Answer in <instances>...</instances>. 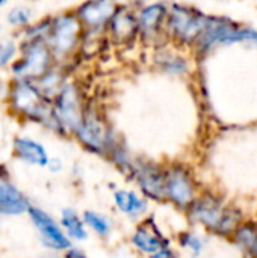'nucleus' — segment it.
<instances>
[{"label":"nucleus","instance_id":"nucleus-3","mask_svg":"<svg viewBox=\"0 0 257 258\" xmlns=\"http://www.w3.org/2000/svg\"><path fill=\"white\" fill-rule=\"evenodd\" d=\"M238 42L257 44V30L239 26L238 23H233L227 18L209 17V21L194 48L197 51L208 53L218 45H230Z\"/></svg>","mask_w":257,"mask_h":258},{"label":"nucleus","instance_id":"nucleus-19","mask_svg":"<svg viewBox=\"0 0 257 258\" xmlns=\"http://www.w3.org/2000/svg\"><path fill=\"white\" fill-rule=\"evenodd\" d=\"M158 67L170 76H183L189 71V62L183 56L171 50H161L155 59Z\"/></svg>","mask_w":257,"mask_h":258},{"label":"nucleus","instance_id":"nucleus-13","mask_svg":"<svg viewBox=\"0 0 257 258\" xmlns=\"http://www.w3.org/2000/svg\"><path fill=\"white\" fill-rule=\"evenodd\" d=\"M27 212L47 246H50L52 249H70L71 248L70 237L61 230V227L53 221L52 216H48L45 212L36 207H29Z\"/></svg>","mask_w":257,"mask_h":258},{"label":"nucleus","instance_id":"nucleus-25","mask_svg":"<svg viewBox=\"0 0 257 258\" xmlns=\"http://www.w3.org/2000/svg\"><path fill=\"white\" fill-rule=\"evenodd\" d=\"M14 54V44H8L5 47L0 48V63H5L8 59H11V56Z\"/></svg>","mask_w":257,"mask_h":258},{"label":"nucleus","instance_id":"nucleus-11","mask_svg":"<svg viewBox=\"0 0 257 258\" xmlns=\"http://www.w3.org/2000/svg\"><path fill=\"white\" fill-rule=\"evenodd\" d=\"M108 33L109 38L118 44L126 45L133 42L136 38H139V26L136 12L126 6H118L115 14L112 15L111 21L108 23Z\"/></svg>","mask_w":257,"mask_h":258},{"label":"nucleus","instance_id":"nucleus-20","mask_svg":"<svg viewBox=\"0 0 257 258\" xmlns=\"http://www.w3.org/2000/svg\"><path fill=\"white\" fill-rule=\"evenodd\" d=\"M61 224L64 230L67 231V236L74 240H85L88 237L86 224L83 221V216L80 218L73 210H64L61 216Z\"/></svg>","mask_w":257,"mask_h":258},{"label":"nucleus","instance_id":"nucleus-16","mask_svg":"<svg viewBox=\"0 0 257 258\" xmlns=\"http://www.w3.org/2000/svg\"><path fill=\"white\" fill-rule=\"evenodd\" d=\"M29 210V203L24 195L12 184L0 180V213L20 215Z\"/></svg>","mask_w":257,"mask_h":258},{"label":"nucleus","instance_id":"nucleus-17","mask_svg":"<svg viewBox=\"0 0 257 258\" xmlns=\"http://www.w3.org/2000/svg\"><path fill=\"white\" fill-rule=\"evenodd\" d=\"M48 63H50V53L47 47L42 44H33L29 48L27 56L24 62L21 63L20 70L29 76H39V74H44Z\"/></svg>","mask_w":257,"mask_h":258},{"label":"nucleus","instance_id":"nucleus-21","mask_svg":"<svg viewBox=\"0 0 257 258\" xmlns=\"http://www.w3.org/2000/svg\"><path fill=\"white\" fill-rule=\"evenodd\" d=\"M177 243H179V246L183 251H186L191 257L194 258L200 257L203 254V251H204V242H203V239L195 231H192V230L179 233Z\"/></svg>","mask_w":257,"mask_h":258},{"label":"nucleus","instance_id":"nucleus-2","mask_svg":"<svg viewBox=\"0 0 257 258\" xmlns=\"http://www.w3.org/2000/svg\"><path fill=\"white\" fill-rule=\"evenodd\" d=\"M209 17L211 15H206L192 6L173 3L168 6L167 36L179 45L194 47L206 27Z\"/></svg>","mask_w":257,"mask_h":258},{"label":"nucleus","instance_id":"nucleus-24","mask_svg":"<svg viewBox=\"0 0 257 258\" xmlns=\"http://www.w3.org/2000/svg\"><path fill=\"white\" fill-rule=\"evenodd\" d=\"M148 258H180V255H179L171 246H168V248H164V249H161L159 252L150 255Z\"/></svg>","mask_w":257,"mask_h":258},{"label":"nucleus","instance_id":"nucleus-10","mask_svg":"<svg viewBox=\"0 0 257 258\" xmlns=\"http://www.w3.org/2000/svg\"><path fill=\"white\" fill-rule=\"evenodd\" d=\"M117 9L118 5L115 0H85L77 9V17L85 27L98 32L108 27Z\"/></svg>","mask_w":257,"mask_h":258},{"label":"nucleus","instance_id":"nucleus-8","mask_svg":"<svg viewBox=\"0 0 257 258\" xmlns=\"http://www.w3.org/2000/svg\"><path fill=\"white\" fill-rule=\"evenodd\" d=\"M133 248L142 255H153L164 248L171 246V240L162 233L153 216L144 218L133 230L130 236Z\"/></svg>","mask_w":257,"mask_h":258},{"label":"nucleus","instance_id":"nucleus-7","mask_svg":"<svg viewBox=\"0 0 257 258\" xmlns=\"http://www.w3.org/2000/svg\"><path fill=\"white\" fill-rule=\"evenodd\" d=\"M86 109H83L79 91L74 85H65L58 94L55 113L62 128H68L73 133L79 128L83 121Z\"/></svg>","mask_w":257,"mask_h":258},{"label":"nucleus","instance_id":"nucleus-9","mask_svg":"<svg viewBox=\"0 0 257 258\" xmlns=\"http://www.w3.org/2000/svg\"><path fill=\"white\" fill-rule=\"evenodd\" d=\"M167 17L168 6L162 2L148 3L136 11L139 38L145 42L158 41L162 35H167Z\"/></svg>","mask_w":257,"mask_h":258},{"label":"nucleus","instance_id":"nucleus-23","mask_svg":"<svg viewBox=\"0 0 257 258\" xmlns=\"http://www.w3.org/2000/svg\"><path fill=\"white\" fill-rule=\"evenodd\" d=\"M27 18H29V15H27V12L26 11H12L11 12V15H9V21L12 23V24H21V23H26L27 21Z\"/></svg>","mask_w":257,"mask_h":258},{"label":"nucleus","instance_id":"nucleus-5","mask_svg":"<svg viewBox=\"0 0 257 258\" xmlns=\"http://www.w3.org/2000/svg\"><path fill=\"white\" fill-rule=\"evenodd\" d=\"M76 136L85 148L105 157H109L112 150L121 142L95 110L85 112L83 121L76 130Z\"/></svg>","mask_w":257,"mask_h":258},{"label":"nucleus","instance_id":"nucleus-15","mask_svg":"<svg viewBox=\"0 0 257 258\" xmlns=\"http://www.w3.org/2000/svg\"><path fill=\"white\" fill-rule=\"evenodd\" d=\"M245 258H257V222L244 221L230 237Z\"/></svg>","mask_w":257,"mask_h":258},{"label":"nucleus","instance_id":"nucleus-18","mask_svg":"<svg viewBox=\"0 0 257 258\" xmlns=\"http://www.w3.org/2000/svg\"><path fill=\"white\" fill-rule=\"evenodd\" d=\"M15 151L23 160H26L32 165H38V166L48 165V156H47L44 147L35 141L17 139L15 141Z\"/></svg>","mask_w":257,"mask_h":258},{"label":"nucleus","instance_id":"nucleus-12","mask_svg":"<svg viewBox=\"0 0 257 258\" xmlns=\"http://www.w3.org/2000/svg\"><path fill=\"white\" fill-rule=\"evenodd\" d=\"M82 23L77 15H61L52 26V44L58 53L71 51L80 38Z\"/></svg>","mask_w":257,"mask_h":258},{"label":"nucleus","instance_id":"nucleus-6","mask_svg":"<svg viewBox=\"0 0 257 258\" xmlns=\"http://www.w3.org/2000/svg\"><path fill=\"white\" fill-rule=\"evenodd\" d=\"M165 171L156 162L147 159H133L127 177L136 184L138 190L148 200L155 203L165 201Z\"/></svg>","mask_w":257,"mask_h":258},{"label":"nucleus","instance_id":"nucleus-22","mask_svg":"<svg viewBox=\"0 0 257 258\" xmlns=\"http://www.w3.org/2000/svg\"><path fill=\"white\" fill-rule=\"evenodd\" d=\"M83 221H85L88 228H91L95 234H98L101 237H106L112 230L109 219L106 216H103L101 213H97L92 210H88L83 213Z\"/></svg>","mask_w":257,"mask_h":258},{"label":"nucleus","instance_id":"nucleus-26","mask_svg":"<svg viewBox=\"0 0 257 258\" xmlns=\"http://www.w3.org/2000/svg\"><path fill=\"white\" fill-rule=\"evenodd\" d=\"M67 258H88L83 252H80V251H77V249H68V252H67Z\"/></svg>","mask_w":257,"mask_h":258},{"label":"nucleus","instance_id":"nucleus-14","mask_svg":"<svg viewBox=\"0 0 257 258\" xmlns=\"http://www.w3.org/2000/svg\"><path fill=\"white\" fill-rule=\"evenodd\" d=\"M114 204L121 215L130 219H139L145 216L148 212V200L141 192H136L132 189L115 190Z\"/></svg>","mask_w":257,"mask_h":258},{"label":"nucleus","instance_id":"nucleus-4","mask_svg":"<svg viewBox=\"0 0 257 258\" xmlns=\"http://www.w3.org/2000/svg\"><path fill=\"white\" fill-rule=\"evenodd\" d=\"M200 189L194 172L183 163H173L165 171V201L186 212L198 197Z\"/></svg>","mask_w":257,"mask_h":258},{"label":"nucleus","instance_id":"nucleus-1","mask_svg":"<svg viewBox=\"0 0 257 258\" xmlns=\"http://www.w3.org/2000/svg\"><path fill=\"white\" fill-rule=\"evenodd\" d=\"M188 221L218 237H232L245 221L242 212L215 192H200L185 212Z\"/></svg>","mask_w":257,"mask_h":258}]
</instances>
